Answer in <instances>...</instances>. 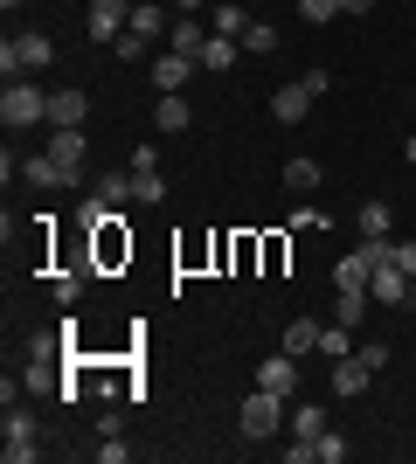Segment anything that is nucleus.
<instances>
[{"instance_id": "1", "label": "nucleus", "mask_w": 416, "mask_h": 464, "mask_svg": "<svg viewBox=\"0 0 416 464\" xmlns=\"http://www.w3.org/2000/svg\"><path fill=\"white\" fill-rule=\"evenodd\" d=\"M56 63V42L42 35V28H28V35H7L0 42V70H7V83H21L28 70H49Z\"/></svg>"}, {"instance_id": "2", "label": "nucleus", "mask_w": 416, "mask_h": 464, "mask_svg": "<svg viewBox=\"0 0 416 464\" xmlns=\"http://www.w3.org/2000/svg\"><path fill=\"white\" fill-rule=\"evenodd\" d=\"M277 423H285V395H271V388H250L237 409V430L243 437H277Z\"/></svg>"}, {"instance_id": "3", "label": "nucleus", "mask_w": 416, "mask_h": 464, "mask_svg": "<svg viewBox=\"0 0 416 464\" xmlns=\"http://www.w3.org/2000/svg\"><path fill=\"white\" fill-rule=\"evenodd\" d=\"M0 458H7V464H35V458H42L35 416H28V409H15V402H7V423H0Z\"/></svg>"}, {"instance_id": "4", "label": "nucleus", "mask_w": 416, "mask_h": 464, "mask_svg": "<svg viewBox=\"0 0 416 464\" xmlns=\"http://www.w3.org/2000/svg\"><path fill=\"white\" fill-rule=\"evenodd\" d=\"M0 118H7V132H21V125L49 118V97H42L28 77H21V83H7V91H0Z\"/></svg>"}, {"instance_id": "5", "label": "nucleus", "mask_w": 416, "mask_h": 464, "mask_svg": "<svg viewBox=\"0 0 416 464\" xmlns=\"http://www.w3.org/2000/svg\"><path fill=\"white\" fill-rule=\"evenodd\" d=\"M368 298H375V305H389V312H402V305L416 298V291H410V271H396V264H382V271L368 277Z\"/></svg>"}, {"instance_id": "6", "label": "nucleus", "mask_w": 416, "mask_h": 464, "mask_svg": "<svg viewBox=\"0 0 416 464\" xmlns=\"http://www.w3.org/2000/svg\"><path fill=\"white\" fill-rule=\"evenodd\" d=\"M21 180H28V188H42V194H56V188H77V174H70L63 160H49V153L21 160Z\"/></svg>"}, {"instance_id": "7", "label": "nucleus", "mask_w": 416, "mask_h": 464, "mask_svg": "<svg viewBox=\"0 0 416 464\" xmlns=\"http://www.w3.org/2000/svg\"><path fill=\"white\" fill-rule=\"evenodd\" d=\"M98 236V264L104 271H119V264H132V236H125V215H111L104 229H91Z\"/></svg>"}, {"instance_id": "8", "label": "nucleus", "mask_w": 416, "mask_h": 464, "mask_svg": "<svg viewBox=\"0 0 416 464\" xmlns=\"http://www.w3.org/2000/svg\"><path fill=\"white\" fill-rule=\"evenodd\" d=\"M83 118H91V97H83L77 83H70V91H56V97H49V125H56V132H77Z\"/></svg>"}, {"instance_id": "9", "label": "nucleus", "mask_w": 416, "mask_h": 464, "mask_svg": "<svg viewBox=\"0 0 416 464\" xmlns=\"http://www.w3.org/2000/svg\"><path fill=\"white\" fill-rule=\"evenodd\" d=\"M368 382H375V368H368L361 353H347V361H334V382H326V388L347 402V395H368Z\"/></svg>"}, {"instance_id": "10", "label": "nucleus", "mask_w": 416, "mask_h": 464, "mask_svg": "<svg viewBox=\"0 0 416 464\" xmlns=\"http://www.w3.org/2000/svg\"><path fill=\"white\" fill-rule=\"evenodd\" d=\"M257 388H271V395H285L292 402V388H298V353H271L257 368Z\"/></svg>"}, {"instance_id": "11", "label": "nucleus", "mask_w": 416, "mask_h": 464, "mask_svg": "<svg viewBox=\"0 0 416 464\" xmlns=\"http://www.w3.org/2000/svg\"><path fill=\"white\" fill-rule=\"evenodd\" d=\"M271 118L277 125H305V118H313V91H305V83H285V91L271 97Z\"/></svg>"}, {"instance_id": "12", "label": "nucleus", "mask_w": 416, "mask_h": 464, "mask_svg": "<svg viewBox=\"0 0 416 464\" xmlns=\"http://www.w3.org/2000/svg\"><path fill=\"white\" fill-rule=\"evenodd\" d=\"M201 63L195 56H180V49H167V56H153V91H180V83L195 77Z\"/></svg>"}, {"instance_id": "13", "label": "nucleus", "mask_w": 416, "mask_h": 464, "mask_svg": "<svg viewBox=\"0 0 416 464\" xmlns=\"http://www.w3.org/2000/svg\"><path fill=\"white\" fill-rule=\"evenodd\" d=\"M125 7H132V0H91V21H83V28H91V42H119Z\"/></svg>"}, {"instance_id": "14", "label": "nucleus", "mask_w": 416, "mask_h": 464, "mask_svg": "<svg viewBox=\"0 0 416 464\" xmlns=\"http://www.w3.org/2000/svg\"><path fill=\"white\" fill-rule=\"evenodd\" d=\"M188 118H195V111H188V97H180V91H160V104H153V125H160V132H188Z\"/></svg>"}, {"instance_id": "15", "label": "nucleus", "mask_w": 416, "mask_h": 464, "mask_svg": "<svg viewBox=\"0 0 416 464\" xmlns=\"http://www.w3.org/2000/svg\"><path fill=\"white\" fill-rule=\"evenodd\" d=\"M125 28H132V35H146V42H153L160 28H174V14H167V7H153V0H132V21H125Z\"/></svg>"}, {"instance_id": "16", "label": "nucleus", "mask_w": 416, "mask_h": 464, "mask_svg": "<svg viewBox=\"0 0 416 464\" xmlns=\"http://www.w3.org/2000/svg\"><path fill=\"white\" fill-rule=\"evenodd\" d=\"M111 215H119V208H111V201H104V194L91 188V194H83V201H77V215H70V222H77V229L91 236V229H104V222H111Z\"/></svg>"}, {"instance_id": "17", "label": "nucleus", "mask_w": 416, "mask_h": 464, "mask_svg": "<svg viewBox=\"0 0 416 464\" xmlns=\"http://www.w3.org/2000/svg\"><path fill=\"white\" fill-rule=\"evenodd\" d=\"M243 28H250V14H243V0H222L216 14H208V35H237V42H243Z\"/></svg>"}, {"instance_id": "18", "label": "nucleus", "mask_w": 416, "mask_h": 464, "mask_svg": "<svg viewBox=\"0 0 416 464\" xmlns=\"http://www.w3.org/2000/svg\"><path fill=\"white\" fill-rule=\"evenodd\" d=\"M319 180H326V167H319V160H285V188H292V194H313Z\"/></svg>"}, {"instance_id": "19", "label": "nucleus", "mask_w": 416, "mask_h": 464, "mask_svg": "<svg viewBox=\"0 0 416 464\" xmlns=\"http://www.w3.org/2000/svg\"><path fill=\"white\" fill-rule=\"evenodd\" d=\"M201 42H208V28H201L195 14H174V49H180V56L201 63Z\"/></svg>"}, {"instance_id": "20", "label": "nucleus", "mask_w": 416, "mask_h": 464, "mask_svg": "<svg viewBox=\"0 0 416 464\" xmlns=\"http://www.w3.org/2000/svg\"><path fill=\"white\" fill-rule=\"evenodd\" d=\"M49 160H63L70 174H83V125H77V132H56V139H49Z\"/></svg>"}, {"instance_id": "21", "label": "nucleus", "mask_w": 416, "mask_h": 464, "mask_svg": "<svg viewBox=\"0 0 416 464\" xmlns=\"http://www.w3.org/2000/svg\"><path fill=\"white\" fill-rule=\"evenodd\" d=\"M319 319H292V326H285V353H319Z\"/></svg>"}, {"instance_id": "22", "label": "nucleus", "mask_w": 416, "mask_h": 464, "mask_svg": "<svg viewBox=\"0 0 416 464\" xmlns=\"http://www.w3.org/2000/svg\"><path fill=\"white\" fill-rule=\"evenodd\" d=\"M201 70H237V35H208L201 42Z\"/></svg>"}, {"instance_id": "23", "label": "nucleus", "mask_w": 416, "mask_h": 464, "mask_svg": "<svg viewBox=\"0 0 416 464\" xmlns=\"http://www.w3.org/2000/svg\"><path fill=\"white\" fill-rule=\"evenodd\" d=\"M368 277H375V271H368V256H361V250H354V256H340V264H334V285H340V291H361Z\"/></svg>"}, {"instance_id": "24", "label": "nucleus", "mask_w": 416, "mask_h": 464, "mask_svg": "<svg viewBox=\"0 0 416 464\" xmlns=\"http://www.w3.org/2000/svg\"><path fill=\"white\" fill-rule=\"evenodd\" d=\"M361 236H389V222H396V208H389V201H361Z\"/></svg>"}, {"instance_id": "25", "label": "nucleus", "mask_w": 416, "mask_h": 464, "mask_svg": "<svg viewBox=\"0 0 416 464\" xmlns=\"http://www.w3.org/2000/svg\"><path fill=\"white\" fill-rule=\"evenodd\" d=\"M354 347H361L354 326H326V333H319V353H326V361H347Z\"/></svg>"}, {"instance_id": "26", "label": "nucleus", "mask_w": 416, "mask_h": 464, "mask_svg": "<svg viewBox=\"0 0 416 464\" xmlns=\"http://www.w3.org/2000/svg\"><path fill=\"white\" fill-rule=\"evenodd\" d=\"M132 201H139V208H153V201H167V180H160V167L132 174Z\"/></svg>"}, {"instance_id": "27", "label": "nucleus", "mask_w": 416, "mask_h": 464, "mask_svg": "<svg viewBox=\"0 0 416 464\" xmlns=\"http://www.w3.org/2000/svg\"><path fill=\"white\" fill-rule=\"evenodd\" d=\"M319 430H326V409H319V402H298L292 409V437H319Z\"/></svg>"}, {"instance_id": "28", "label": "nucleus", "mask_w": 416, "mask_h": 464, "mask_svg": "<svg viewBox=\"0 0 416 464\" xmlns=\"http://www.w3.org/2000/svg\"><path fill=\"white\" fill-rule=\"evenodd\" d=\"M243 49H250V56H271V49H277V28H271V21H250V28H243Z\"/></svg>"}, {"instance_id": "29", "label": "nucleus", "mask_w": 416, "mask_h": 464, "mask_svg": "<svg viewBox=\"0 0 416 464\" xmlns=\"http://www.w3.org/2000/svg\"><path fill=\"white\" fill-rule=\"evenodd\" d=\"M49 291H56V305H77V298H83V271H77V264L56 271V285H49Z\"/></svg>"}, {"instance_id": "30", "label": "nucleus", "mask_w": 416, "mask_h": 464, "mask_svg": "<svg viewBox=\"0 0 416 464\" xmlns=\"http://www.w3.org/2000/svg\"><path fill=\"white\" fill-rule=\"evenodd\" d=\"M361 312H368V285H361V291H340V326L361 333Z\"/></svg>"}, {"instance_id": "31", "label": "nucleus", "mask_w": 416, "mask_h": 464, "mask_svg": "<svg viewBox=\"0 0 416 464\" xmlns=\"http://www.w3.org/2000/svg\"><path fill=\"white\" fill-rule=\"evenodd\" d=\"M313 450H319V464H347V437H334V430H319Z\"/></svg>"}, {"instance_id": "32", "label": "nucleus", "mask_w": 416, "mask_h": 464, "mask_svg": "<svg viewBox=\"0 0 416 464\" xmlns=\"http://www.w3.org/2000/svg\"><path fill=\"white\" fill-rule=\"evenodd\" d=\"M98 194L111 201V208H125V201H132V174H104V180H98Z\"/></svg>"}, {"instance_id": "33", "label": "nucleus", "mask_w": 416, "mask_h": 464, "mask_svg": "<svg viewBox=\"0 0 416 464\" xmlns=\"http://www.w3.org/2000/svg\"><path fill=\"white\" fill-rule=\"evenodd\" d=\"M334 14H340V0H298V21H313V28H326Z\"/></svg>"}, {"instance_id": "34", "label": "nucleus", "mask_w": 416, "mask_h": 464, "mask_svg": "<svg viewBox=\"0 0 416 464\" xmlns=\"http://www.w3.org/2000/svg\"><path fill=\"white\" fill-rule=\"evenodd\" d=\"M354 353H361V361H368V368H375V374H382V368H389V340H361V347H354Z\"/></svg>"}, {"instance_id": "35", "label": "nucleus", "mask_w": 416, "mask_h": 464, "mask_svg": "<svg viewBox=\"0 0 416 464\" xmlns=\"http://www.w3.org/2000/svg\"><path fill=\"white\" fill-rule=\"evenodd\" d=\"M298 83H305V91H313V97H326V91H334V70H326V63H313V70H305V77H298Z\"/></svg>"}, {"instance_id": "36", "label": "nucleus", "mask_w": 416, "mask_h": 464, "mask_svg": "<svg viewBox=\"0 0 416 464\" xmlns=\"http://www.w3.org/2000/svg\"><path fill=\"white\" fill-rule=\"evenodd\" d=\"M334 215H319V208H292V229H326Z\"/></svg>"}, {"instance_id": "37", "label": "nucleus", "mask_w": 416, "mask_h": 464, "mask_svg": "<svg viewBox=\"0 0 416 464\" xmlns=\"http://www.w3.org/2000/svg\"><path fill=\"white\" fill-rule=\"evenodd\" d=\"M119 56L139 63V56H146V35H132V28H125V35H119Z\"/></svg>"}, {"instance_id": "38", "label": "nucleus", "mask_w": 416, "mask_h": 464, "mask_svg": "<svg viewBox=\"0 0 416 464\" xmlns=\"http://www.w3.org/2000/svg\"><path fill=\"white\" fill-rule=\"evenodd\" d=\"M396 271L416 277V236H402V243H396Z\"/></svg>"}, {"instance_id": "39", "label": "nucleus", "mask_w": 416, "mask_h": 464, "mask_svg": "<svg viewBox=\"0 0 416 464\" xmlns=\"http://www.w3.org/2000/svg\"><path fill=\"white\" fill-rule=\"evenodd\" d=\"M98 464H125V444H119V437H98Z\"/></svg>"}, {"instance_id": "40", "label": "nucleus", "mask_w": 416, "mask_h": 464, "mask_svg": "<svg viewBox=\"0 0 416 464\" xmlns=\"http://www.w3.org/2000/svg\"><path fill=\"white\" fill-rule=\"evenodd\" d=\"M368 7H375V0H340V14H368Z\"/></svg>"}, {"instance_id": "41", "label": "nucleus", "mask_w": 416, "mask_h": 464, "mask_svg": "<svg viewBox=\"0 0 416 464\" xmlns=\"http://www.w3.org/2000/svg\"><path fill=\"white\" fill-rule=\"evenodd\" d=\"M195 7H201V0H174V14H195Z\"/></svg>"}, {"instance_id": "42", "label": "nucleus", "mask_w": 416, "mask_h": 464, "mask_svg": "<svg viewBox=\"0 0 416 464\" xmlns=\"http://www.w3.org/2000/svg\"><path fill=\"white\" fill-rule=\"evenodd\" d=\"M402 160H410V167H416V139H410V146H402Z\"/></svg>"}, {"instance_id": "43", "label": "nucleus", "mask_w": 416, "mask_h": 464, "mask_svg": "<svg viewBox=\"0 0 416 464\" xmlns=\"http://www.w3.org/2000/svg\"><path fill=\"white\" fill-rule=\"evenodd\" d=\"M0 7H21V0H0Z\"/></svg>"}]
</instances>
